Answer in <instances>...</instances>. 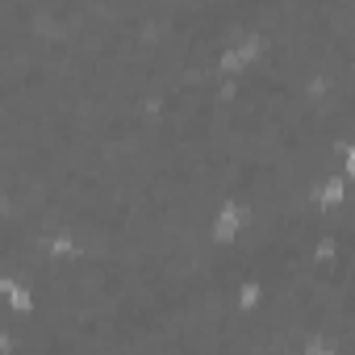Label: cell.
Instances as JSON below:
<instances>
[{
	"label": "cell",
	"mask_w": 355,
	"mask_h": 355,
	"mask_svg": "<svg viewBox=\"0 0 355 355\" xmlns=\"http://www.w3.org/2000/svg\"><path fill=\"white\" fill-rule=\"evenodd\" d=\"M263 55H268V38H263V34H243L239 42H230V46L218 55V76L239 80V76L255 71V67L263 63Z\"/></svg>",
	"instance_id": "6da1fadb"
},
{
	"label": "cell",
	"mask_w": 355,
	"mask_h": 355,
	"mask_svg": "<svg viewBox=\"0 0 355 355\" xmlns=\"http://www.w3.org/2000/svg\"><path fill=\"white\" fill-rule=\"evenodd\" d=\"M247 222H251L247 205L234 201V197H226V201L214 209V222H209V251H222V247L239 243V234L247 230ZM197 280H201V276H197ZM180 322H184V318H180ZM171 347H175V343H171Z\"/></svg>",
	"instance_id": "7a4b0ae2"
},
{
	"label": "cell",
	"mask_w": 355,
	"mask_h": 355,
	"mask_svg": "<svg viewBox=\"0 0 355 355\" xmlns=\"http://www.w3.org/2000/svg\"><path fill=\"white\" fill-rule=\"evenodd\" d=\"M338 171H343V175H347V184H351V189H355V142H351V146H347V150H343V163H338Z\"/></svg>",
	"instance_id": "3957f363"
}]
</instances>
